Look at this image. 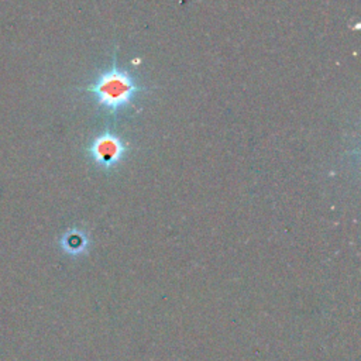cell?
<instances>
[{
    "mask_svg": "<svg viewBox=\"0 0 361 361\" xmlns=\"http://www.w3.org/2000/svg\"><path fill=\"white\" fill-rule=\"evenodd\" d=\"M126 144L111 131H103L89 145V155L92 161L102 169L110 171L116 168L124 158Z\"/></svg>",
    "mask_w": 361,
    "mask_h": 361,
    "instance_id": "cell-2",
    "label": "cell"
},
{
    "mask_svg": "<svg viewBox=\"0 0 361 361\" xmlns=\"http://www.w3.org/2000/svg\"><path fill=\"white\" fill-rule=\"evenodd\" d=\"M86 90L93 94L96 103L104 111L116 116L131 106L134 99L141 92H145L147 87L141 86L128 71L120 68L114 59L107 69L96 76Z\"/></svg>",
    "mask_w": 361,
    "mask_h": 361,
    "instance_id": "cell-1",
    "label": "cell"
}]
</instances>
